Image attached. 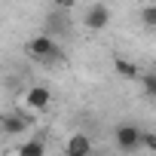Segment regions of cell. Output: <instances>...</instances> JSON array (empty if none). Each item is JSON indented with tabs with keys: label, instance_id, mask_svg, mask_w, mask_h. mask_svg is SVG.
Wrapping results in <instances>:
<instances>
[{
	"label": "cell",
	"instance_id": "1",
	"mask_svg": "<svg viewBox=\"0 0 156 156\" xmlns=\"http://www.w3.org/2000/svg\"><path fill=\"white\" fill-rule=\"evenodd\" d=\"M25 52H28V58H34L37 64H55V61H61V58H64V52H61L58 40H55V37H46V34L31 37V40L25 43Z\"/></svg>",
	"mask_w": 156,
	"mask_h": 156
},
{
	"label": "cell",
	"instance_id": "12",
	"mask_svg": "<svg viewBox=\"0 0 156 156\" xmlns=\"http://www.w3.org/2000/svg\"><path fill=\"white\" fill-rule=\"evenodd\" d=\"M141 147L156 150V135H153V132H141Z\"/></svg>",
	"mask_w": 156,
	"mask_h": 156
},
{
	"label": "cell",
	"instance_id": "13",
	"mask_svg": "<svg viewBox=\"0 0 156 156\" xmlns=\"http://www.w3.org/2000/svg\"><path fill=\"white\" fill-rule=\"evenodd\" d=\"M52 3H55V9H58V12H67V9H73L76 0H52Z\"/></svg>",
	"mask_w": 156,
	"mask_h": 156
},
{
	"label": "cell",
	"instance_id": "2",
	"mask_svg": "<svg viewBox=\"0 0 156 156\" xmlns=\"http://www.w3.org/2000/svg\"><path fill=\"white\" fill-rule=\"evenodd\" d=\"M141 126H132V122H122V126H116V132H113V144L122 150V153H135V150H141Z\"/></svg>",
	"mask_w": 156,
	"mask_h": 156
},
{
	"label": "cell",
	"instance_id": "6",
	"mask_svg": "<svg viewBox=\"0 0 156 156\" xmlns=\"http://www.w3.org/2000/svg\"><path fill=\"white\" fill-rule=\"evenodd\" d=\"M0 132L9 135V138L25 135V132H28V119H25L22 113H3V116H0Z\"/></svg>",
	"mask_w": 156,
	"mask_h": 156
},
{
	"label": "cell",
	"instance_id": "10",
	"mask_svg": "<svg viewBox=\"0 0 156 156\" xmlns=\"http://www.w3.org/2000/svg\"><path fill=\"white\" fill-rule=\"evenodd\" d=\"M138 80H141L144 95H150V98H153V95H156V73H153V70H147V73H141V76H138Z\"/></svg>",
	"mask_w": 156,
	"mask_h": 156
},
{
	"label": "cell",
	"instance_id": "7",
	"mask_svg": "<svg viewBox=\"0 0 156 156\" xmlns=\"http://www.w3.org/2000/svg\"><path fill=\"white\" fill-rule=\"evenodd\" d=\"M16 156H46V141L43 138H31V141H25L16 150Z\"/></svg>",
	"mask_w": 156,
	"mask_h": 156
},
{
	"label": "cell",
	"instance_id": "11",
	"mask_svg": "<svg viewBox=\"0 0 156 156\" xmlns=\"http://www.w3.org/2000/svg\"><path fill=\"white\" fill-rule=\"evenodd\" d=\"M141 22H144L147 28H156V6H144V9H141Z\"/></svg>",
	"mask_w": 156,
	"mask_h": 156
},
{
	"label": "cell",
	"instance_id": "8",
	"mask_svg": "<svg viewBox=\"0 0 156 156\" xmlns=\"http://www.w3.org/2000/svg\"><path fill=\"white\" fill-rule=\"evenodd\" d=\"M113 67H116V73H119V76H126V80H138V76H141L138 64H132V61H126V58H116V61H113Z\"/></svg>",
	"mask_w": 156,
	"mask_h": 156
},
{
	"label": "cell",
	"instance_id": "3",
	"mask_svg": "<svg viewBox=\"0 0 156 156\" xmlns=\"http://www.w3.org/2000/svg\"><path fill=\"white\" fill-rule=\"evenodd\" d=\"M83 25L89 31H104L110 25V6L107 3H92L86 12H83Z\"/></svg>",
	"mask_w": 156,
	"mask_h": 156
},
{
	"label": "cell",
	"instance_id": "5",
	"mask_svg": "<svg viewBox=\"0 0 156 156\" xmlns=\"http://www.w3.org/2000/svg\"><path fill=\"white\" fill-rule=\"evenodd\" d=\"M49 101H52V92H49L46 86H31V89L25 92V104H28L34 113L46 110V107H49Z\"/></svg>",
	"mask_w": 156,
	"mask_h": 156
},
{
	"label": "cell",
	"instance_id": "4",
	"mask_svg": "<svg viewBox=\"0 0 156 156\" xmlns=\"http://www.w3.org/2000/svg\"><path fill=\"white\" fill-rule=\"evenodd\" d=\"M64 156H92V138L83 132H73L64 141Z\"/></svg>",
	"mask_w": 156,
	"mask_h": 156
},
{
	"label": "cell",
	"instance_id": "9",
	"mask_svg": "<svg viewBox=\"0 0 156 156\" xmlns=\"http://www.w3.org/2000/svg\"><path fill=\"white\" fill-rule=\"evenodd\" d=\"M49 25V31H58V34H67V12H52V19L46 22Z\"/></svg>",
	"mask_w": 156,
	"mask_h": 156
}]
</instances>
